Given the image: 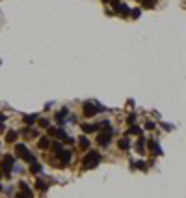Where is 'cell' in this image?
<instances>
[{"mask_svg":"<svg viewBox=\"0 0 186 198\" xmlns=\"http://www.w3.org/2000/svg\"><path fill=\"white\" fill-rule=\"evenodd\" d=\"M80 146H82L84 150H86V148H90V140H87L86 137H82V138H80Z\"/></svg>","mask_w":186,"mask_h":198,"instance_id":"15","label":"cell"},{"mask_svg":"<svg viewBox=\"0 0 186 198\" xmlns=\"http://www.w3.org/2000/svg\"><path fill=\"white\" fill-rule=\"evenodd\" d=\"M17 137H19L17 131H9V133L6 135V142H9V144H11V142H15V140H17Z\"/></svg>","mask_w":186,"mask_h":198,"instance_id":"8","label":"cell"},{"mask_svg":"<svg viewBox=\"0 0 186 198\" xmlns=\"http://www.w3.org/2000/svg\"><path fill=\"white\" fill-rule=\"evenodd\" d=\"M39 125L41 127H49V122H47V120H39Z\"/></svg>","mask_w":186,"mask_h":198,"instance_id":"23","label":"cell"},{"mask_svg":"<svg viewBox=\"0 0 186 198\" xmlns=\"http://www.w3.org/2000/svg\"><path fill=\"white\" fill-rule=\"evenodd\" d=\"M82 131H84V133H95V131H97V125H93V124H84V125H82Z\"/></svg>","mask_w":186,"mask_h":198,"instance_id":"9","label":"cell"},{"mask_svg":"<svg viewBox=\"0 0 186 198\" xmlns=\"http://www.w3.org/2000/svg\"><path fill=\"white\" fill-rule=\"evenodd\" d=\"M136 167H138V168H141V170H145V168H147V164H145L143 161H140V163H136Z\"/></svg>","mask_w":186,"mask_h":198,"instance_id":"20","label":"cell"},{"mask_svg":"<svg viewBox=\"0 0 186 198\" xmlns=\"http://www.w3.org/2000/svg\"><path fill=\"white\" fill-rule=\"evenodd\" d=\"M15 153L20 157V159H24L26 163H32V161H36V157L32 155V153L28 151V148L24 144H15Z\"/></svg>","mask_w":186,"mask_h":198,"instance_id":"2","label":"cell"},{"mask_svg":"<svg viewBox=\"0 0 186 198\" xmlns=\"http://www.w3.org/2000/svg\"><path fill=\"white\" fill-rule=\"evenodd\" d=\"M110 2H112V6H114V9L119 6V0H110Z\"/></svg>","mask_w":186,"mask_h":198,"instance_id":"25","label":"cell"},{"mask_svg":"<svg viewBox=\"0 0 186 198\" xmlns=\"http://www.w3.org/2000/svg\"><path fill=\"white\" fill-rule=\"evenodd\" d=\"M140 13H141V12H140V8H134L132 12H130V15H132L134 19H138V17H140Z\"/></svg>","mask_w":186,"mask_h":198,"instance_id":"18","label":"cell"},{"mask_svg":"<svg viewBox=\"0 0 186 198\" xmlns=\"http://www.w3.org/2000/svg\"><path fill=\"white\" fill-rule=\"evenodd\" d=\"M65 116H67V108H61V112H58V114H56V120H58V122H63Z\"/></svg>","mask_w":186,"mask_h":198,"instance_id":"12","label":"cell"},{"mask_svg":"<svg viewBox=\"0 0 186 198\" xmlns=\"http://www.w3.org/2000/svg\"><path fill=\"white\" fill-rule=\"evenodd\" d=\"M102 111V107L101 105H95V103H84V114L87 118H93L97 116V112H101Z\"/></svg>","mask_w":186,"mask_h":198,"instance_id":"3","label":"cell"},{"mask_svg":"<svg viewBox=\"0 0 186 198\" xmlns=\"http://www.w3.org/2000/svg\"><path fill=\"white\" fill-rule=\"evenodd\" d=\"M145 129H149V131H151V129H155V124H153V122H147V125H145Z\"/></svg>","mask_w":186,"mask_h":198,"instance_id":"24","label":"cell"},{"mask_svg":"<svg viewBox=\"0 0 186 198\" xmlns=\"http://www.w3.org/2000/svg\"><path fill=\"white\" fill-rule=\"evenodd\" d=\"M52 148H54V151H60V150H61V144H60V142H54Z\"/></svg>","mask_w":186,"mask_h":198,"instance_id":"21","label":"cell"},{"mask_svg":"<svg viewBox=\"0 0 186 198\" xmlns=\"http://www.w3.org/2000/svg\"><path fill=\"white\" fill-rule=\"evenodd\" d=\"M0 191H2V185H0Z\"/></svg>","mask_w":186,"mask_h":198,"instance_id":"27","label":"cell"},{"mask_svg":"<svg viewBox=\"0 0 186 198\" xmlns=\"http://www.w3.org/2000/svg\"><path fill=\"white\" fill-rule=\"evenodd\" d=\"M0 176H2V174H0Z\"/></svg>","mask_w":186,"mask_h":198,"instance_id":"28","label":"cell"},{"mask_svg":"<svg viewBox=\"0 0 186 198\" xmlns=\"http://www.w3.org/2000/svg\"><path fill=\"white\" fill-rule=\"evenodd\" d=\"M50 146V140H49V137H41L39 140H37V148L39 150H47Z\"/></svg>","mask_w":186,"mask_h":198,"instance_id":"6","label":"cell"},{"mask_svg":"<svg viewBox=\"0 0 186 198\" xmlns=\"http://www.w3.org/2000/svg\"><path fill=\"white\" fill-rule=\"evenodd\" d=\"M99 163H101V153H99V151H90V153H86V157H84V167H86V168H95Z\"/></svg>","mask_w":186,"mask_h":198,"instance_id":"1","label":"cell"},{"mask_svg":"<svg viewBox=\"0 0 186 198\" xmlns=\"http://www.w3.org/2000/svg\"><path fill=\"white\" fill-rule=\"evenodd\" d=\"M149 148H151L153 151H155V153H162V150L158 148V144H156L155 140H151V142H149Z\"/></svg>","mask_w":186,"mask_h":198,"instance_id":"13","label":"cell"},{"mask_svg":"<svg viewBox=\"0 0 186 198\" xmlns=\"http://www.w3.org/2000/svg\"><path fill=\"white\" fill-rule=\"evenodd\" d=\"M143 144H145V142H143V138H140V140H138V144H136V150H138L140 153L143 151Z\"/></svg>","mask_w":186,"mask_h":198,"instance_id":"17","label":"cell"},{"mask_svg":"<svg viewBox=\"0 0 186 198\" xmlns=\"http://www.w3.org/2000/svg\"><path fill=\"white\" fill-rule=\"evenodd\" d=\"M102 2H110V0H102Z\"/></svg>","mask_w":186,"mask_h":198,"instance_id":"26","label":"cell"},{"mask_svg":"<svg viewBox=\"0 0 186 198\" xmlns=\"http://www.w3.org/2000/svg\"><path fill=\"white\" fill-rule=\"evenodd\" d=\"M112 140V131H106V133H101L99 137H97V142H99L101 146H108Z\"/></svg>","mask_w":186,"mask_h":198,"instance_id":"5","label":"cell"},{"mask_svg":"<svg viewBox=\"0 0 186 198\" xmlns=\"http://www.w3.org/2000/svg\"><path fill=\"white\" fill-rule=\"evenodd\" d=\"M136 122V114H130L128 116V124H134Z\"/></svg>","mask_w":186,"mask_h":198,"instance_id":"22","label":"cell"},{"mask_svg":"<svg viewBox=\"0 0 186 198\" xmlns=\"http://www.w3.org/2000/svg\"><path fill=\"white\" fill-rule=\"evenodd\" d=\"M58 153H60V159L63 161V164H67V163L71 161V151H69V150H60Z\"/></svg>","mask_w":186,"mask_h":198,"instance_id":"7","label":"cell"},{"mask_svg":"<svg viewBox=\"0 0 186 198\" xmlns=\"http://www.w3.org/2000/svg\"><path fill=\"white\" fill-rule=\"evenodd\" d=\"M127 133H128V135H136V137H138V135H141V129H140L138 125H132V124H130V127H128Z\"/></svg>","mask_w":186,"mask_h":198,"instance_id":"10","label":"cell"},{"mask_svg":"<svg viewBox=\"0 0 186 198\" xmlns=\"http://www.w3.org/2000/svg\"><path fill=\"white\" fill-rule=\"evenodd\" d=\"M119 148H121V150H128V140L121 138V140H119Z\"/></svg>","mask_w":186,"mask_h":198,"instance_id":"14","label":"cell"},{"mask_svg":"<svg viewBox=\"0 0 186 198\" xmlns=\"http://www.w3.org/2000/svg\"><path fill=\"white\" fill-rule=\"evenodd\" d=\"M36 120H37V116H36V114H32V116H26V118H24V122H26V124H34Z\"/></svg>","mask_w":186,"mask_h":198,"instance_id":"16","label":"cell"},{"mask_svg":"<svg viewBox=\"0 0 186 198\" xmlns=\"http://www.w3.org/2000/svg\"><path fill=\"white\" fill-rule=\"evenodd\" d=\"M36 187H37V189H41V191H47V185L43 183V181H37V183H36Z\"/></svg>","mask_w":186,"mask_h":198,"instance_id":"19","label":"cell"},{"mask_svg":"<svg viewBox=\"0 0 186 198\" xmlns=\"http://www.w3.org/2000/svg\"><path fill=\"white\" fill-rule=\"evenodd\" d=\"M30 172H34V174L41 172V164H39V163H36V161H32V163H30Z\"/></svg>","mask_w":186,"mask_h":198,"instance_id":"11","label":"cell"},{"mask_svg":"<svg viewBox=\"0 0 186 198\" xmlns=\"http://www.w3.org/2000/svg\"><path fill=\"white\" fill-rule=\"evenodd\" d=\"M13 163H15V159H13L11 155L4 157V161H2V170L6 172V176H9V172H11V168H13Z\"/></svg>","mask_w":186,"mask_h":198,"instance_id":"4","label":"cell"}]
</instances>
